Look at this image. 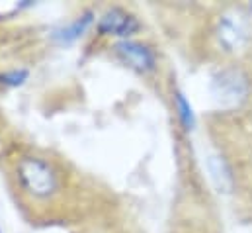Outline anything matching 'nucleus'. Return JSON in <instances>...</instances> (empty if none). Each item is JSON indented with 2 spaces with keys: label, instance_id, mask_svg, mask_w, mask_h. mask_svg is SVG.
Returning a JSON list of instances; mask_svg holds the SVG:
<instances>
[{
  "label": "nucleus",
  "instance_id": "0eeeda50",
  "mask_svg": "<svg viewBox=\"0 0 252 233\" xmlns=\"http://www.w3.org/2000/svg\"><path fill=\"white\" fill-rule=\"evenodd\" d=\"M178 104H180V116H182V121H184V125L186 127H191L193 125V116H191V108H189L188 104H186V100L182 98V94H178Z\"/></svg>",
  "mask_w": 252,
  "mask_h": 233
},
{
  "label": "nucleus",
  "instance_id": "20e7f679",
  "mask_svg": "<svg viewBox=\"0 0 252 233\" xmlns=\"http://www.w3.org/2000/svg\"><path fill=\"white\" fill-rule=\"evenodd\" d=\"M116 53L124 63L131 65L137 71H151L155 67V55L147 45L135 41H122L116 45Z\"/></svg>",
  "mask_w": 252,
  "mask_h": 233
},
{
  "label": "nucleus",
  "instance_id": "f257e3e1",
  "mask_svg": "<svg viewBox=\"0 0 252 233\" xmlns=\"http://www.w3.org/2000/svg\"><path fill=\"white\" fill-rule=\"evenodd\" d=\"M14 180L20 200L30 208H51L64 194L61 169L47 157L24 153L14 163Z\"/></svg>",
  "mask_w": 252,
  "mask_h": 233
},
{
  "label": "nucleus",
  "instance_id": "7ed1b4c3",
  "mask_svg": "<svg viewBox=\"0 0 252 233\" xmlns=\"http://www.w3.org/2000/svg\"><path fill=\"white\" fill-rule=\"evenodd\" d=\"M98 30L104 36H122V38H126V36H131L139 30V22L131 14H127L120 8H114V10H110L102 16V20L98 24Z\"/></svg>",
  "mask_w": 252,
  "mask_h": 233
},
{
  "label": "nucleus",
  "instance_id": "423d86ee",
  "mask_svg": "<svg viewBox=\"0 0 252 233\" xmlns=\"http://www.w3.org/2000/svg\"><path fill=\"white\" fill-rule=\"evenodd\" d=\"M88 24H90V14H86V16H82V18L74 20L70 26L63 28V30L57 34V38H59L61 41H72L74 38L82 36V32L86 30V26H88Z\"/></svg>",
  "mask_w": 252,
  "mask_h": 233
},
{
  "label": "nucleus",
  "instance_id": "39448f33",
  "mask_svg": "<svg viewBox=\"0 0 252 233\" xmlns=\"http://www.w3.org/2000/svg\"><path fill=\"white\" fill-rule=\"evenodd\" d=\"M219 38H221V41H223L229 49L239 47L241 41H243V34H241V30H239L233 22H223L221 32H219Z\"/></svg>",
  "mask_w": 252,
  "mask_h": 233
},
{
  "label": "nucleus",
  "instance_id": "f03ea898",
  "mask_svg": "<svg viewBox=\"0 0 252 233\" xmlns=\"http://www.w3.org/2000/svg\"><path fill=\"white\" fill-rule=\"evenodd\" d=\"M247 94V80L237 71H225L215 78V96L221 102H239Z\"/></svg>",
  "mask_w": 252,
  "mask_h": 233
}]
</instances>
